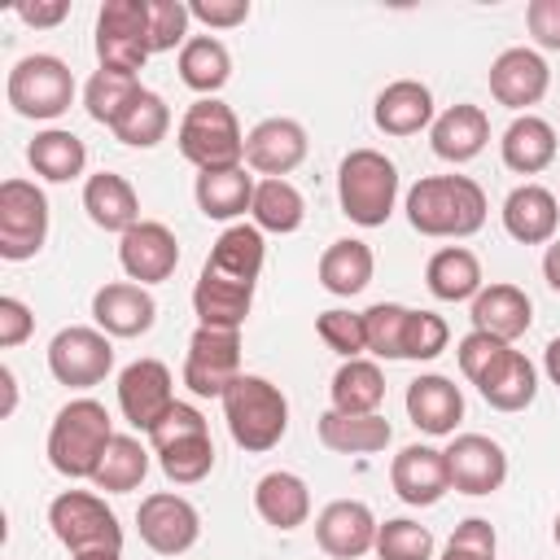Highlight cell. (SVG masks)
<instances>
[{"label": "cell", "mask_w": 560, "mask_h": 560, "mask_svg": "<svg viewBox=\"0 0 560 560\" xmlns=\"http://www.w3.org/2000/svg\"><path fill=\"white\" fill-rule=\"evenodd\" d=\"M118 407H122V416H127L136 429L153 433V429L166 420V411L175 407L171 368H166L162 359H136V363H127V368L118 372Z\"/></svg>", "instance_id": "13"}, {"label": "cell", "mask_w": 560, "mask_h": 560, "mask_svg": "<svg viewBox=\"0 0 560 560\" xmlns=\"http://www.w3.org/2000/svg\"><path fill=\"white\" fill-rule=\"evenodd\" d=\"M26 162L39 179L48 184H70L83 175L88 166V144L74 136V131H61V127H48L39 131L31 144H26Z\"/></svg>", "instance_id": "36"}, {"label": "cell", "mask_w": 560, "mask_h": 560, "mask_svg": "<svg viewBox=\"0 0 560 560\" xmlns=\"http://www.w3.org/2000/svg\"><path fill=\"white\" fill-rule=\"evenodd\" d=\"M407 416L420 433L429 438H446L455 433V424L464 420V394L451 376H438V372H424L407 385Z\"/></svg>", "instance_id": "23"}, {"label": "cell", "mask_w": 560, "mask_h": 560, "mask_svg": "<svg viewBox=\"0 0 560 560\" xmlns=\"http://www.w3.org/2000/svg\"><path fill=\"white\" fill-rule=\"evenodd\" d=\"M508 350V341H499V337H490V332H464L459 337V346H455V359H459V372L468 376V381H477L499 354Z\"/></svg>", "instance_id": "50"}, {"label": "cell", "mask_w": 560, "mask_h": 560, "mask_svg": "<svg viewBox=\"0 0 560 560\" xmlns=\"http://www.w3.org/2000/svg\"><path fill=\"white\" fill-rule=\"evenodd\" d=\"M451 341V328L442 315L433 311H411L407 315V328H402V359H416V363H429L446 350Z\"/></svg>", "instance_id": "47"}, {"label": "cell", "mask_w": 560, "mask_h": 560, "mask_svg": "<svg viewBox=\"0 0 560 560\" xmlns=\"http://www.w3.org/2000/svg\"><path fill=\"white\" fill-rule=\"evenodd\" d=\"M332 411L341 416H376L381 398H385V376L372 359H346L337 372H332Z\"/></svg>", "instance_id": "37"}, {"label": "cell", "mask_w": 560, "mask_h": 560, "mask_svg": "<svg viewBox=\"0 0 560 560\" xmlns=\"http://www.w3.org/2000/svg\"><path fill=\"white\" fill-rule=\"evenodd\" d=\"M376 516L363 499H332L319 516H315V542L319 551H328L332 560H359L376 547Z\"/></svg>", "instance_id": "18"}, {"label": "cell", "mask_w": 560, "mask_h": 560, "mask_svg": "<svg viewBox=\"0 0 560 560\" xmlns=\"http://www.w3.org/2000/svg\"><path fill=\"white\" fill-rule=\"evenodd\" d=\"M109 442H114V420H109L105 402H96V398H70L52 416V429H48V464L61 477H70V481H79V477L92 481V472H96V464H101V455H105Z\"/></svg>", "instance_id": "3"}, {"label": "cell", "mask_w": 560, "mask_h": 560, "mask_svg": "<svg viewBox=\"0 0 560 560\" xmlns=\"http://www.w3.org/2000/svg\"><path fill=\"white\" fill-rule=\"evenodd\" d=\"M551 538H556V547H560V516H556V525H551Z\"/></svg>", "instance_id": "60"}, {"label": "cell", "mask_w": 560, "mask_h": 560, "mask_svg": "<svg viewBox=\"0 0 560 560\" xmlns=\"http://www.w3.org/2000/svg\"><path fill=\"white\" fill-rule=\"evenodd\" d=\"M153 455H158L162 472H166L175 486H197V481H206L210 468H214V442H210V433L179 438V442H171V446H162V451H153Z\"/></svg>", "instance_id": "43"}, {"label": "cell", "mask_w": 560, "mask_h": 560, "mask_svg": "<svg viewBox=\"0 0 560 560\" xmlns=\"http://www.w3.org/2000/svg\"><path fill=\"white\" fill-rule=\"evenodd\" d=\"M74 560H122V551H88V556H74Z\"/></svg>", "instance_id": "59"}, {"label": "cell", "mask_w": 560, "mask_h": 560, "mask_svg": "<svg viewBox=\"0 0 560 560\" xmlns=\"http://www.w3.org/2000/svg\"><path fill=\"white\" fill-rule=\"evenodd\" d=\"M542 280L560 293V241H551V245H547V254H542Z\"/></svg>", "instance_id": "56"}, {"label": "cell", "mask_w": 560, "mask_h": 560, "mask_svg": "<svg viewBox=\"0 0 560 560\" xmlns=\"http://www.w3.org/2000/svg\"><path fill=\"white\" fill-rule=\"evenodd\" d=\"M381 560H433V534L420 521L394 516L385 525H376V547Z\"/></svg>", "instance_id": "44"}, {"label": "cell", "mask_w": 560, "mask_h": 560, "mask_svg": "<svg viewBox=\"0 0 560 560\" xmlns=\"http://www.w3.org/2000/svg\"><path fill=\"white\" fill-rule=\"evenodd\" d=\"M315 332H319V341H324L332 354H341V359H363V350H368L363 315H354V311H341V306L324 311V315L315 319Z\"/></svg>", "instance_id": "46"}, {"label": "cell", "mask_w": 560, "mask_h": 560, "mask_svg": "<svg viewBox=\"0 0 560 560\" xmlns=\"http://www.w3.org/2000/svg\"><path fill=\"white\" fill-rule=\"evenodd\" d=\"M118 262H122L127 280H136V284H162L179 267V241L166 223L140 219L131 232L118 236Z\"/></svg>", "instance_id": "14"}, {"label": "cell", "mask_w": 560, "mask_h": 560, "mask_svg": "<svg viewBox=\"0 0 560 560\" xmlns=\"http://www.w3.org/2000/svg\"><path fill=\"white\" fill-rule=\"evenodd\" d=\"M472 385L494 411H525L534 402V394H538V372L521 350L508 346Z\"/></svg>", "instance_id": "27"}, {"label": "cell", "mask_w": 560, "mask_h": 560, "mask_svg": "<svg viewBox=\"0 0 560 560\" xmlns=\"http://www.w3.org/2000/svg\"><path fill=\"white\" fill-rule=\"evenodd\" d=\"M136 529H140V542L149 551H158V556H184L201 538V516H197V508L184 494L158 490V494L140 499Z\"/></svg>", "instance_id": "12"}, {"label": "cell", "mask_w": 560, "mask_h": 560, "mask_svg": "<svg viewBox=\"0 0 560 560\" xmlns=\"http://www.w3.org/2000/svg\"><path fill=\"white\" fill-rule=\"evenodd\" d=\"M503 166L516 175H538L556 162V127L538 114H516L499 140Z\"/></svg>", "instance_id": "29"}, {"label": "cell", "mask_w": 560, "mask_h": 560, "mask_svg": "<svg viewBox=\"0 0 560 560\" xmlns=\"http://www.w3.org/2000/svg\"><path fill=\"white\" fill-rule=\"evenodd\" d=\"M525 26L538 48L560 52V0H529L525 4Z\"/></svg>", "instance_id": "53"}, {"label": "cell", "mask_w": 560, "mask_h": 560, "mask_svg": "<svg viewBox=\"0 0 560 560\" xmlns=\"http://www.w3.org/2000/svg\"><path fill=\"white\" fill-rule=\"evenodd\" d=\"M433 92L420 83V79H394L376 92V105H372V122L385 131V136H416L424 127H433Z\"/></svg>", "instance_id": "24"}, {"label": "cell", "mask_w": 560, "mask_h": 560, "mask_svg": "<svg viewBox=\"0 0 560 560\" xmlns=\"http://www.w3.org/2000/svg\"><path fill=\"white\" fill-rule=\"evenodd\" d=\"M315 433H319V442H324L328 451H337V455H376V451H385L389 438H394V429H389L385 416H341V411H332V407L319 416Z\"/></svg>", "instance_id": "34"}, {"label": "cell", "mask_w": 560, "mask_h": 560, "mask_svg": "<svg viewBox=\"0 0 560 560\" xmlns=\"http://www.w3.org/2000/svg\"><path fill=\"white\" fill-rule=\"evenodd\" d=\"M254 175L245 171V162L241 166H219V171H197V184H192V197H197V210L206 214V219H219V223H228V219H236V214H245L249 206H254Z\"/></svg>", "instance_id": "31"}, {"label": "cell", "mask_w": 560, "mask_h": 560, "mask_svg": "<svg viewBox=\"0 0 560 560\" xmlns=\"http://www.w3.org/2000/svg\"><path fill=\"white\" fill-rule=\"evenodd\" d=\"M48 241V197L31 179L0 184V258L26 262Z\"/></svg>", "instance_id": "9"}, {"label": "cell", "mask_w": 560, "mask_h": 560, "mask_svg": "<svg viewBox=\"0 0 560 560\" xmlns=\"http://www.w3.org/2000/svg\"><path fill=\"white\" fill-rule=\"evenodd\" d=\"M219 402H223L228 433L241 451L262 455V451L280 446V438L289 429V398L280 394V385H271L267 376L241 372Z\"/></svg>", "instance_id": "2"}, {"label": "cell", "mask_w": 560, "mask_h": 560, "mask_svg": "<svg viewBox=\"0 0 560 560\" xmlns=\"http://www.w3.org/2000/svg\"><path fill=\"white\" fill-rule=\"evenodd\" d=\"M192 433H210V429H206V416H201L197 407H188V402H175V407L166 411V420L149 433V446L162 451V446H171V442H179V438H192Z\"/></svg>", "instance_id": "51"}, {"label": "cell", "mask_w": 560, "mask_h": 560, "mask_svg": "<svg viewBox=\"0 0 560 560\" xmlns=\"http://www.w3.org/2000/svg\"><path fill=\"white\" fill-rule=\"evenodd\" d=\"M486 192L468 175H424L407 192V223L420 236H472L486 223Z\"/></svg>", "instance_id": "1"}, {"label": "cell", "mask_w": 560, "mask_h": 560, "mask_svg": "<svg viewBox=\"0 0 560 560\" xmlns=\"http://www.w3.org/2000/svg\"><path fill=\"white\" fill-rule=\"evenodd\" d=\"M376 271V258H372V245L359 241V236H341L332 241L324 254H319V284L332 293V298H354L368 289Z\"/></svg>", "instance_id": "33"}, {"label": "cell", "mask_w": 560, "mask_h": 560, "mask_svg": "<svg viewBox=\"0 0 560 560\" xmlns=\"http://www.w3.org/2000/svg\"><path fill=\"white\" fill-rule=\"evenodd\" d=\"M92 319L105 337H140L158 319V302L136 280H109L92 293Z\"/></svg>", "instance_id": "19"}, {"label": "cell", "mask_w": 560, "mask_h": 560, "mask_svg": "<svg viewBox=\"0 0 560 560\" xmlns=\"http://www.w3.org/2000/svg\"><path fill=\"white\" fill-rule=\"evenodd\" d=\"M254 512H258L271 529L289 534V529L306 525V516H311V490H306V481H302L298 472H289V468L262 472L258 486H254Z\"/></svg>", "instance_id": "28"}, {"label": "cell", "mask_w": 560, "mask_h": 560, "mask_svg": "<svg viewBox=\"0 0 560 560\" xmlns=\"http://www.w3.org/2000/svg\"><path fill=\"white\" fill-rule=\"evenodd\" d=\"M179 79L201 92V96H214L228 79H232V52L223 39L214 35H192L184 48H179Z\"/></svg>", "instance_id": "38"}, {"label": "cell", "mask_w": 560, "mask_h": 560, "mask_svg": "<svg viewBox=\"0 0 560 560\" xmlns=\"http://www.w3.org/2000/svg\"><path fill=\"white\" fill-rule=\"evenodd\" d=\"M188 4L184 0H149V44L153 52H171V48H184L192 35H188Z\"/></svg>", "instance_id": "48"}, {"label": "cell", "mask_w": 560, "mask_h": 560, "mask_svg": "<svg viewBox=\"0 0 560 560\" xmlns=\"http://www.w3.org/2000/svg\"><path fill=\"white\" fill-rule=\"evenodd\" d=\"M109 131H114V140H122V144H131V149H153V144H162L166 131H171V109H166V101H162L158 92L144 88Z\"/></svg>", "instance_id": "42"}, {"label": "cell", "mask_w": 560, "mask_h": 560, "mask_svg": "<svg viewBox=\"0 0 560 560\" xmlns=\"http://www.w3.org/2000/svg\"><path fill=\"white\" fill-rule=\"evenodd\" d=\"M472 328L477 332H490V337H499V341H516V337H525L529 332V324H534V302H529V293L521 289V284H508V280H499V284H486L477 298H472Z\"/></svg>", "instance_id": "22"}, {"label": "cell", "mask_w": 560, "mask_h": 560, "mask_svg": "<svg viewBox=\"0 0 560 560\" xmlns=\"http://www.w3.org/2000/svg\"><path fill=\"white\" fill-rule=\"evenodd\" d=\"M96 57L105 70L140 74L153 57L149 44V0H105L96 13Z\"/></svg>", "instance_id": "8"}, {"label": "cell", "mask_w": 560, "mask_h": 560, "mask_svg": "<svg viewBox=\"0 0 560 560\" xmlns=\"http://www.w3.org/2000/svg\"><path fill=\"white\" fill-rule=\"evenodd\" d=\"M249 306H254V284H236V280H223L210 271H201L192 284V311H197V324H206V328L241 332L249 319Z\"/></svg>", "instance_id": "32"}, {"label": "cell", "mask_w": 560, "mask_h": 560, "mask_svg": "<svg viewBox=\"0 0 560 560\" xmlns=\"http://www.w3.org/2000/svg\"><path fill=\"white\" fill-rule=\"evenodd\" d=\"M306 149H311V140L298 118H262L245 136V166L267 179H284L289 171H298L306 162Z\"/></svg>", "instance_id": "17"}, {"label": "cell", "mask_w": 560, "mask_h": 560, "mask_svg": "<svg viewBox=\"0 0 560 560\" xmlns=\"http://www.w3.org/2000/svg\"><path fill=\"white\" fill-rule=\"evenodd\" d=\"M249 219H254L258 232H280L284 236V232H298L302 228L306 201H302V192L289 179H258Z\"/></svg>", "instance_id": "40"}, {"label": "cell", "mask_w": 560, "mask_h": 560, "mask_svg": "<svg viewBox=\"0 0 560 560\" xmlns=\"http://www.w3.org/2000/svg\"><path fill=\"white\" fill-rule=\"evenodd\" d=\"M48 372H52L57 385L92 389L114 372V346L101 328H88V324L61 328L48 341Z\"/></svg>", "instance_id": "10"}, {"label": "cell", "mask_w": 560, "mask_h": 560, "mask_svg": "<svg viewBox=\"0 0 560 560\" xmlns=\"http://www.w3.org/2000/svg\"><path fill=\"white\" fill-rule=\"evenodd\" d=\"M83 210L101 232H131L140 223V197L118 171H96L83 184Z\"/></svg>", "instance_id": "26"}, {"label": "cell", "mask_w": 560, "mask_h": 560, "mask_svg": "<svg viewBox=\"0 0 560 560\" xmlns=\"http://www.w3.org/2000/svg\"><path fill=\"white\" fill-rule=\"evenodd\" d=\"M144 477H149V451L140 446V438L114 433V442L105 446V455H101V464L92 472V486L105 490V494H127Z\"/></svg>", "instance_id": "39"}, {"label": "cell", "mask_w": 560, "mask_h": 560, "mask_svg": "<svg viewBox=\"0 0 560 560\" xmlns=\"http://www.w3.org/2000/svg\"><path fill=\"white\" fill-rule=\"evenodd\" d=\"M48 525L70 556L122 551V525H118L114 508H105V499L92 490H61L48 503Z\"/></svg>", "instance_id": "7"}, {"label": "cell", "mask_w": 560, "mask_h": 560, "mask_svg": "<svg viewBox=\"0 0 560 560\" xmlns=\"http://www.w3.org/2000/svg\"><path fill=\"white\" fill-rule=\"evenodd\" d=\"M241 376V332L236 328H206L188 337V359H184V385L197 398H223L228 385Z\"/></svg>", "instance_id": "11"}, {"label": "cell", "mask_w": 560, "mask_h": 560, "mask_svg": "<svg viewBox=\"0 0 560 560\" xmlns=\"http://www.w3.org/2000/svg\"><path fill=\"white\" fill-rule=\"evenodd\" d=\"M389 486L402 503L411 508H433L446 490H451V472H446V451L438 446H402L389 464Z\"/></svg>", "instance_id": "20"}, {"label": "cell", "mask_w": 560, "mask_h": 560, "mask_svg": "<svg viewBox=\"0 0 560 560\" xmlns=\"http://www.w3.org/2000/svg\"><path fill=\"white\" fill-rule=\"evenodd\" d=\"M503 228L521 245H551L560 228V201L542 184H516L503 197Z\"/></svg>", "instance_id": "21"}, {"label": "cell", "mask_w": 560, "mask_h": 560, "mask_svg": "<svg viewBox=\"0 0 560 560\" xmlns=\"http://www.w3.org/2000/svg\"><path fill=\"white\" fill-rule=\"evenodd\" d=\"M341 214L359 228H381L398 201V166L381 149H350L337 166Z\"/></svg>", "instance_id": "4"}, {"label": "cell", "mask_w": 560, "mask_h": 560, "mask_svg": "<svg viewBox=\"0 0 560 560\" xmlns=\"http://www.w3.org/2000/svg\"><path fill=\"white\" fill-rule=\"evenodd\" d=\"M490 96L499 101V105H508V109H525L529 114V105H538L542 96H547V88H551V70H547V61L534 52V48H525V44H516V48H503L494 61H490Z\"/></svg>", "instance_id": "16"}, {"label": "cell", "mask_w": 560, "mask_h": 560, "mask_svg": "<svg viewBox=\"0 0 560 560\" xmlns=\"http://www.w3.org/2000/svg\"><path fill=\"white\" fill-rule=\"evenodd\" d=\"M13 13H18V18L26 22V26L44 31V26H57V22H66L70 4H66V0H44V4H39V0H35V4H31V0H22V4L13 9Z\"/></svg>", "instance_id": "55"}, {"label": "cell", "mask_w": 560, "mask_h": 560, "mask_svg": "<svg viewBox=\"0 0 560 560\" xmlns=\"http://www.w3.org/2000/svg\"><path fill=\"white\" fill-rule=\"evenodd\" d=\"M35 332V315L22 298H0V346L13 350Z\"/></svg>", "instance_id": "54"}, {"label": "cell", "mask_w": 560, "mask_h": 560, "mask_svg": "<svg viewBox=\"0 0 560 560\" xmlns=\"http://www.w3.org/2000/svg\"><path fill=\"white\" fill-rule=\"evenodd\" d=\"M4 96L13 105V114L22 118H35V122H48V118H61L74 101V74L61 57L52 52H31L22 61H13L9 70V83H4Z\"/></svg>", "instance_id": "6"}, {"label": "cell", "mask_w": 560, "mask_h": 560, "mask_svg": "<svg viewBox=\"0 0 560 560\" xmlns=\"http://www.w3.org/2000/svg\"><path fill=\"white\" fill-rule=\"evenodd\" d=\"M188 13L210 31H232V26L249 22V0H192Z\"/></svg>", "instance_id": "52"}, {"label": "cell", "mask_w": 560, "mask_h": 560, "mask_svg": "<svg viewBox=\"0 0 560 560\" xmlns=\"http://www.w3.org/2000/svg\"><path fill=\"white\" fill-rule=\"evenodd\" d=\"M179 153L197 166V171H219V166H241L245 162V136L241 122L232 114V105L201 96L184 109L179 131H175Z\"/></svg>", "instance_id": "5"}, {"label": "cell", "mask_w": 560, "mask_h": 560, "mask_svg": "<svg viewBox=\"0 0 560 560\" xmlns=\"http://www.w3.org/2000/svg\"><path fill=\"white\" fill-rule=\"evenodd\" d=\"M262 232L254 223H232L219 232V241L210 245V258L201 271L210 276H223V280H236V284H258V271H262Z\"/></svg>", "instance_id": "30"}, {"label": "cell", "mask_w": 560, "mask_h": 560, "mask_svg": "<svg viewBox=\"0 0 560 560\" xmlns=\"http://www.w3.org/2000/svg\"><path fill=\"white\" fill-rule=\"evenodd\" d=\"M411 306L398 302H376L363 311V332H368V350L376 359H402V328H407Z\"/></svg>", "instance_id": "45"}, {"label": "cell", "mask_w": 560, "mask_h": 560, "mask_svg": "<svg viewBox=\"0 0 560 560\" xmlns=\"http://www.w3.org/2000/svg\"><path fill=\"white\" fill-rule=\"evenodd\" d=\"M0 385H4V407H0V416H13V407H18V381H13L9 368H0Z\"/></svg>", "instance_id": "58"}, {"label": "cell", "mask_w": 560, "mask_h": 560, "mask_svg": "<svg viewBox=\"0 0 560 560\" xmlns=\"http://www.w3.org/2000/svg\"><path fill=\"white\" fill-rule=\"evenodd\" d=\"M486 140H490V118H486L481 105H468V101L442 109V114L433 118V127H429L433 153H438L442 162H455V166H459V162H472V158L486 149Z\"/></svg>", "instance_id": "25"}, {"label": "cell", "mask_w": 560, "mask_h": 560, "mask_svg": "<svg viewBox=\"0 0 560 560\" xmlns=\"http://www.w3.org/2000/svg\"><path fill=\"white\" fill-rule=\"evenodd\" d=\"M140 92H144V88H140V74H122V70H105V66H101V70L88 79V88H83V109H88L92 122L114 127Z\"/></svg>", "instance_id": "41"}, {"label": "cell", "mask_w": 560, "mask_h": 560, "mask_svg": "<svg viewBox=\"0 0 560 560\" xmlns=\"http://www.w3.org/2000/svg\"><path fill=\"white\" fill-rule=\"evenodd\" d=\"M494 551H499L494 525L481 521V516H468V521L455 525V534H451V542L442 547L438 560H494Z\"/></svg>", "instance_id": "49"}, {"label": "cell", "mask_w": 560, "mask_h": 560, "mask_svg": "<svg viewBox=\"0 0 560 560\" xmlns=\"http://www.w3.org/2000/svg\"><path fill=\"white\" fill-rule=\"evenodd\" d=\"M446 472L459 494H494L508 481V451L486 433H459L446 446Z\"/></svg>", "instance_id": "15"}, {"label": "cell", "mask_w": 560, "mask_h": 560, "mask_svg": "<svg viewBox=\"0 0 560 560\" xmlns=\"http://www.w3.org/2000/svg\"><path fill=\"white\" fill-rule=\"evenodd\" d=\"M424 284H429V293H433L438 302H472V298L486 289V284H481V262H477V254L464 249V245L438 249V254L429 258V267H424Z\"/></svg>", "instance_id": "35"}, {"label": "cell", "mask_w": 560, "mask_h": 560, "mask_svg": "<svg viewBox=\"0 0 560 560\" xmlns=\"http://www.w3.org/2000/svg\"><path fill=\"white\" fill-rule=\"evenodd\" d=\"M542 368H547L551 385H560V337H551V341H547V350H542Z\"/></svg>", "instance_id": "57"}]
</instances>
